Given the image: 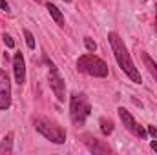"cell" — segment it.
<instances>
[{
    "instance_id": "30bf717a",
    "label": "cell",
    "mask_w": 157,
    "mask_h": 155,
    "mask_svg": "<svg viewBox=\"0 0 157 155\" xmlns=\"http://www.w3.org/2000/svg\"><path fill=\"white\" fill-rule=\"evenodd\" d=\"M143 60H144V64H146L148 71H150V73L155 77V80H157V64L154 62V60H152V59H150V57H148V55H146V53L143 55Z\"/></svg>"
},
{
    "instance_id": "ba28073f",
    "label": "cell",
    "mask_w": 157,
    "mask_h": 155,
    "mask_svg": "<svg viewBox=\"0 0 157 155\" xmlns=\"http://www.w3.org/2000/svg\"><path fill=\"white\" fill-rule=\"evenodd\" d=\"M13 71H15V80L18 82V86H22L26 82V64H24L22 53H15V57H13Z\"/></svg>"
},
{
    "instance_id": "8fae6325",
    "label": "cell",
    "mask_w": 157,
    "mask_h": 155,
    "mask_svg": "<svg viewBox=\"0 0 157 155\" xmlns=\"http://www.w3.org/2000/svg\"><path fill=\"white\" fill-rule=\"evenodd\" d=\"M101 131L104 135H110L113 131V122L110 119H101Z\"/></svg>"
},
{
    "instance_id": "ffe728a7",
    "label": "cell",
    "mask_w": 157,
    "mask_h": 155,
    "mask_svg": "<svg viewBox=\"0 0 157 155\" xmlns=\"http://www.w3.org/2000/svg\"><path fill=\"white\" fill-rule=\"evenodd\" d=\"M64 2H71V0H64Z\"/></svg>"
},
{
    "instance_id": "9c48e42d",
    "label": "cell",
    "mask_w": 157,
    "mask_h": 155,
    "mask_svg": "<svg viewBox=\"0 0 157 155\" xmlns=\"http://www.w3.org/2000/svg\"><path fill=\"white\" fill-rule=\"evenodd\" d=\"M46 9L49 11V15L55 18V22H57L59 26H64V15L60 13V9H59L57 6H53V4H48V6H46Z\"/></svg>"
},
{
    "instance_id": "9a60e30c",
    "label": "cell",
    "mask_w": 157,
    "mask_h": 155,
    "mask_svg": "<svg viewBox=\"0 0 157 155\" xmlns=\"http://www.w3.org/2000/svg\"><path fill=\"white\" fill-rule=\"evenodd\" d=\"M2 39H4V44H6L7 47H15V40L11 39L9 35H6V33H4V37H2Z\"/></svg>"
},
{
    "instance_id": "3957f363",
    "label": "cell",
    "mask_w": 157,
    "mask_h": 155,
    "mask_svg": "<svg viewBox=\"0 0 157 155\" xmlns=\"http://www.w3.org/2000/svg\"><path fill=\"white\" fill-rule=\"evenodd\" d=\"M35 128H37L39 133H42L48 141H51L55 144H62L66 141V131L60 126H57L55 122H49L48 119H37Z\"/></svg>"
},
{
    "instance_id": "5b68a950",
    "label": "cell",
    "mask_w": 157,
    "mask_h": 155,
    "mask_svg": "<svg viewBox=\"0 0 157 155\" xmlns=\"http://www.w3.org/2000/svg\"><path fill=\"white\" fill-rule=\"evenodd\" d=\"M46 62H48V66H49V73H48L49 88L53 89V93H55V97H57L59 100H64V89H66V86H64V78L60 77L59 68H57L51 60L46 59Z\"/></svg>"
},
{
    "instance_id": "d6986e66",
    "label": "cell",
    "mask_w": 157,
    "mask_h": 155,
    "mask_svg": "<svg viewBox=\"0 0 157 155\" xmlns=\"http://www.w3.org/2000/svg\"><path fill=\"white\" fill-rule=\"evenodd\" d=\"M155 29H157V18H155Z\"/></svg>"
},
{
    "instance_id": "2e32d148",
    "label": "cell",
    "mask_w": 157,
    "mask_h": 155,
    "mask_svg": "<svg viewBox=\"0 0 157 155\" xmlns=\"http://www.w3.org/2000/svg\"><path fill=\"white\" fill-rule=\"evenodd\" d=\"M148 133H150L152 137H155V139H157V128H154V126H148Z\"/></svg>"
},
{
    "instance_id": "277c9868",
    "label": "cell",
    "mask_w": 157,
    "mask_h": 155,
    "mask_svg": "<svg viewBox=\"0 0 157 155\" xmlns=\"http://www.w3.org/2000/svg\"><path fill=\"white\" fill-rule=\"evenodd\" d=\"M91 106L86 99V95H71V102H70V113H71V120L75 124H82L86 120V117L90 115Z\"/></svg>"
},
{
    "instance_id": "44dd1931",
    "label": "cell",
    "mask_w": 157,
    "mask_h": 155,
    "mask_svg": "<svg viewBox=\"0 0 157 155\" xmlns=\"http://www.w3.org/2000/svg\"><path fill=\"white\" fill-rule=\"evenodd\" d=\"M35 2H40V0H35Z\"/></svg>"
},
{
    "instance_id": "52a82bcc",
    "label": "cell",
    "mask_w": 157,
    "mask_h": 155,
    "mask_svg": "<svg viewBox=\"0 0 157 155\" xmlns=\"http://www.w3.org/2000/svg\"><path fill=\"white\" fill-rule=\"evenodd\" d=\"M11 106V84L6 71H0V110H7Z\"/></svg>"
},
{
    "instance_id": "7c38bea8",
    "label": "cell",
    "mask_w": 157,
    "mask_h": 155,
    "mask_svg": "<svg viewBox=\"0 0 157 155\" xmlns=\"http://www.w3.org/2000/svg\"><path fill=\"white\" fill-rule=\"evenodd\" d=\"M11 139H13V133H7V135H6V139L2 141L0 153H11Z\"/></svg>"
},
{
    "instance_id": "7a4b0ae2",
    "label": "cell",
    "mask_w": 157,
    "mask_h": 155,
    "mask_svg": "<svg viewBox=\"0 0 157 155\" xmlns=\"http://www.w3.org/2000/svg\"><path fill=\"white\" fill-rule=\"evenodd\" d=\"M77 70L86 73V75H91V77H106L108 75V66L102 59L88 53V55H82L78 57L77 60Z\"/></svg>"
},
{
    "instance_id": "ac0fdd59",
    "label": "cell",
    "mask_w": 157,
    "mask_h": 155,
    "mask_svg": "<svg viewBox=\"0 0 157 155\" xmlns=\"http://www.w3.org/2000/svg\"><path fill=\"white\" fill-rule=\"evenodd\" d=\"M152 150L157 153V141H154V142H152Z\"/></svg>"
},
{
    "instance_id": "e0dca14e",
    "label": "cell",
    "mask_w": 157,
    "mask_h": 155,
    "mask_svg": "<svg viewBox=\"0 0 157 155\" xmlns=\"http://www.w3.org/2000/svg\"><path fill=\"white\" fill-rule=\"evenodd\" d=\"M0 9H4V11H9V4H7L6 0H0Z\"/></svg>"
},
{
    "instance_id": "6da1fadb",
    "label": "cell",
    "mask_w": 157,
    "mask_h": 155,
    "mask_svg": "<svg viewBox=\"0 0 157 155\" xmlns=\"http://www.w3.org/2000/svg\"><path fill=\"white\" fill-rule=\"evenodd\" d=\"M108 40H110L112 51H113V55H115V60H117V64L121 66V70L130 77V80H133V82L141 84V82H143L141 73H139V71H137V68L133 66V62H132V59H130V53H128V49H126V46H124L122 39L119 37L117 33H113V31H112V33L108 35Z\"/></svg>"
},
{
    "instance_id": "5bb4252c",
    "label": "cell",
    "mask_w": 157,
    "mask_h": 155,
    "mask_svg": "<svg viewBox=\"0 0 157 155\" xmlns=\"http://www.w3.org/2000/svg\"><path fill=\"white\" fill-rule=\"evenodd\" d=\"M84 46H86V49H88L90 53H93V51L97 49V44H95V40H91L90 37H86V39H84Z\"/></svg>"
},
{
    "instance_id": "8992f818",
    "label": "cell",
    "mask_w": 157,
    "mask_h": 155,
    "mask_svg": "<svg viewBox=\"0 0 157 155\" xmlns=\"http://www.w3.org/2000/svg\"><path fill=\"white\" fill-rule=\"evenodd\" d=\"M119 117H121V120H122V126H126V130H130L133 135H137L139 139H144L146 137V131H144V128L132 117V113L128 112V110H124V108H119Z\"/></svg>"
},
{
    "instance_id": "4fadbf2b",
    "label": "cell",
    "mask_w": 157,
    "mask_h": 155,
    "mask_svg": "<svg viewBox=\"0 0 157 155\" xmlns=\"http://www.w3.org/2000/svg\"><path fill=\"white\" fill-rule=\"evenodd\" d=\"M24 37H26V44H28V47L35 49V37H33V33L28 31V29H24Z\"/></svg>"
}]
</instances>
